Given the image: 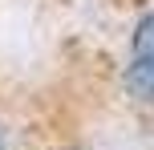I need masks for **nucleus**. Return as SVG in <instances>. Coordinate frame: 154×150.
Returning a JSON list of instances; mask_svg holds the SVG:
<instances>
[{
  "mask_svg": "<svg viewBox=\"0 0 154 150\" xmlns=\"http://www.w3.org/2000/svg\"><path fill=\"white\" fill-rule=\"evenodd\" d=\"M126 89L138 102L154 106V57H134V65L126 69Z\"/></svg>",
  "mask_w": 154,
  "mask_h": 150,
  "instance_id": "obj_1",
  "label": "nucleus"
},
{
  "mask_svg": "<svg viewBox=\"0 0 154 150\" xmlns=\"http://www.w3.org/2000/svg\"><path fill=\"white\" fill-rule=\"evenodd\" d=\"M134 57H154V12H146L134 24Z\"/></svg>",
  "mask_w": 154,
  "mask_h": 150,
  "instance_id": "obj_2",
  "label": "nucleus"
},
{
  "mask_svg": "<svg viewBox=\"0 0 154 150\" xmlns=\"http://www.w3.org/2000/svg\"><path fill=\"white\" fill-rule=\"evenodd\" d=\"M0 150H4V138H0Z\"/></svg>",
  "mask_w": 154,
  "mask_h": 150,
  "instance_id": "obj_3",
  "label": "nucleus"
}]
</instances>
